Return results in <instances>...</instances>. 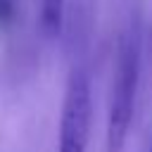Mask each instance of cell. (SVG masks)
I'll return each instance as SVG.
<instances>
[{
	"instance_id": "1",
	"label": "cell",
	"mask_w": 152,
	"mask_h": 152,
	"mask_svg": "<svg viewBox=\"0 0 152 152\" xmlns=\"http://www.w3.org/2000/svg\"><path fill=\"white\" fill-rule=\"evenodd\" d=\"M140 81V43L133 31L124 33L116 50L114 64V81H112V97L107 109V126H104V152H124L133 109H135V93Z\"/></svg>"
},
{
	"instance_id": "2",
	"label": "cell",
	"mask_w": 152,
	"mask_h": 152,
	"mask_svg": "<svg viewBox=\"0 0 152 152\" xmlns=\"http://www.w3.org/2000/svg\"><path fill=\"white\" fill-rule=\"evenodd\" d=\"M90 124H93L90 86L88 78L81 71H76L66 83V93L62 102L57 152H86L90 142Z\"/></svg>"
},
{
	"instance_id": "3",
	"label": "cell",
	"mask_w": 152,
	"mask_h": 152,
	"mask_svg": "<svg viewBox=\"0 0 152 152\" xmlns=\"http://www.w3.org/2000/svg\"><path fill=\"white\" fill-rule=\"evenodd\" d=\"M64 5L66 0H40V24L48 36H57L62 31Z\"/></svg>"
},
{
	"instance_id": "4",
	"label": "cell",
	"mask_w": 152,
	"mask_h": 152,
	"mask_svg": "<svg viewBox=\"0 0 152 152\" xmlns=\"http://www.w3.org/2000/svg\"><path fill=\"white\" fill-rule=\"evenodd\" d=\"M14 19V0H0V24H10Z\"/></svg>"
},
{
	"instance_id": "5",
	"label": "cell",
	"mask_w": 152,
	"mask_h": 152,
	"mask_svg": "<svg viewBox=\"0 0 152 152\" xmlns=\"http://www.w3.org/2000/svg\"><path fill=\"white\" fill-rule=\"evenodd\" d=\"M150 152H152V147H150Z\"/></svg>"
}]
</instances>
